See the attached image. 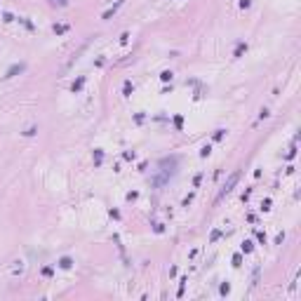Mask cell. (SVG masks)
I'll return each mask as SVG.
<instances>
[{
	"instance_id": "5bb4252c",
	"label": "cell",
	"mask_w": 301,
	"mask_h": 301,
	"mask_svg": "<svg viewBox=\"0 0 301 301\" xmlns=\"http://www.w3.org/2000/svg\"><path fill=\"white\" fill-rule=\"evenodd\" d=\"M240 261H242V256H240V254H235V256H233V266H240Z\"/></svg>"
},
{
	"instance_id": "8fae6325",
	"label": "cell",
	"mask_w": 301,
	"mask_h": 301,
	"mask_svg": "<svg viewBox=\"0 0 301 301\" xmlns=\"http://www.w3.org/2000/svg\"><path fill=\"white\" fill-rule=\"evenodd\" d=\"M64 31H66L64 24H54V33H64Z\"/></svg>"
},
{
	"instance_id": "3957f363",
	"label": "cell",
	"mask_w": 301,
	"mask_h": 301,
	"mask_svg": "<svg viewBox=\"0 0 301 301\" xmlns=\"http://www.w3.org/2000/svg\"><path fill=\"white\" fill-rule=\"evenodd\" d=\"M120 5H122V0H118V3H115V5L111 7V10H106V12H104V16H101V19H111V16L115 14V10H118Z\"/></svg>"
},
{
	"instance_id": "8992f818",
	"label": "cell",
	"mask_w": 301,
	"mask_h": 301,
	"mask_svg": "<svg viewBox=\"0 0 301 301\" xmlns=\"http://www.w3.org/2000/svg\"><path fill=\"white\" fill-rule=\"evenodd\" d=\"M101 160H104V151L97 148V151H94V165H101Z\"/></svg>"
},
{
	"instance_id": "2e32d148",
	"label": "cell",
	"mask_w": 301,
	"mask_h": 301,
	"mask_svg": "<svg viewBox=\"0 0 301 301\" xmlns=\"http://www.w3.org/2000/svg\"><path fill=\"white\" fill-rule=\"evenodd\" d=\"M200 155H202V158H207V155H209V146H205V148L200 151Z\"/></svg>"
},
{
	"instance_id": "ba28073f",
	"label": "cell",
	"mask_w": 301,
	"mask_h": 301,
	"mask_svg": "<svg viewBox=\"0 0 301 301\" xmlns=\"http://www.w3.org/2000/svg\"><path fill=\"white\" fill-rule=\"evenodd\" d=\"M49 5H54V7H66L68 0H49Z\"/></svg>"
},
{
	"instance_id": "277c9868",
	"label": "cell",
	"mask_w": 301,
	"mask_h": 301,
	"mask_svg": "<svg viewBox=\"0 0 301 301\" xmlns=\"http://www.w3.org/2000/svg\"><path fill=\"white\" fill-rule=\"evenodd\" d=\"M252 250H254V242H252V240H245V242H242V252H245V254H250Z\"/></svg>"
},
{
	"instance_id": "9a60e30c",
	"label": "cell",
	"mask_w": 301,
	"mask_h": 301,
	"mask_svg": "<svg viewBox=\"0 0 301 301\" xmlns=\"http://www.w3.org/2000/svg\"><path fill=\"white\" fill-rule=\"evenodd\" d=\"M221 136H224V130H217V132H214V141H219Z\"/></svg>"
},
{
	"instance_id": "4fadbf2b",
	"label": "cell",
	"mask_w": 301,
	"mask_h": 301,
	"mask_svg": "<svg viewBox=\"0 0 301 301\" xmlns=\"http://www.w3.org/2000/svg\"><path fill=\"white\" fill-rule=\"evenodd\" d=\"M245 49H247V45H238V49H235V57H240Z\"/></svg>"
},
{
	"instance_id": "7a4b0ae2",
	"label": "cell",
	"mask_w": 301,
	"mask_h": 301,
	"mask_svg": "<svg viewBox=\"0 0 301 301\" xmlns=\"http://www.w3.org/2000/svg\"><path fill=\"white\" fill-rule=\"evenodd\" d=\"M24 71V64H12L10 68H7V73H5V78H14L16 73H21Z\"/></svg>"
},
{
	"instance_id": "30bf717a",
	"label": "cell",
	"mask_w": 301,
	"mask_h": 301,
	"mask_svg": "<svg viewBox=\"0 0 301 301\" xmlns=\"http://www.w3.org/2000/svg\"><path fill=\"white\" fill-rule=\"evenodd\" d=\"M160 78L167 82V80H172V73H169V71H162V73H160Z\"/></svg>"
},
{
	"instance_id": "5b68a950",
	"label": "cell",
	"mask_w": 301,
	"mask_h": 301,
	"mask_svg": "<svg viewBox=\"0 0 301 301\" xmlns=\"http://www.w3.org/2000/svg\"><path fill=\"white\" fill-rule=\"evenodd\" d=\"M59 266H61V268H71V266H73V261H71L68 256H61V259H59Z\"/></svg>"
},
{
	"instance_id": "52a82bcc",
	"label": "cell",
	"mask_w": 301,
	"mask_h": 301,
	"mask_svg": "<svg viewBox=\"0 0 301 301\" xmlns=\"http://www.w3.org/2000/svg\"><path fill=\"white\" fill-rule=\"evenodd\" d=\"M82 85H85V78H78V80L73 82V92H80V90H82Z\"/></svg>"
},
{
	"instance_id": "9c48e42d",
	"label": "cell",
	"mask_w": 301,
	"mask_h": 301,
	"mask_svg": "<svg viewBox=\"0 0 301 301\" xmlns=\"http://www.w3.org/2000/svg\"><path fill=\"white\" fill-rule=\"evenodd\" d=\"M219 238H221V231H219V228H217V231H212V235H209V240H212V242H214V240H219Z\"/></svg>"
},
{
	"instance_id": "7c38bea8",
	"label": "cell",
	"mask_w": 301,
	"mask_h": 301,
	"mask_svg": "<svg viewBox=\"0 0 301 301\" xmlns=\"http://www.w3.org/2000/svg\"><path fill=\"white\" fill-rule=\"evenodd\" d=\"M256 240H259V242H266V233H261V231H256Z\"/></svg>"
},
{
	"instance_id": "6da1fadb",
	"label": "cell",
	"mask_w": 301,
	"mask_h": 301,
	"mask_svg": "<svg viewBox=\"0 0 301 301\" xmlns=\"http://www.w3.org/2000/svg\"><path fill=\"white\" fill-rule=\"evenodd\" d=\"M238 179H240V174H238V172H233V174H231V179H228V181L224 184V188H221V193H219V198H224V195H228V193H231V191H233V186L238 184Z\"/></svg>"
}]
</instances>
